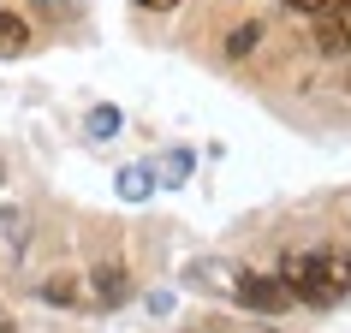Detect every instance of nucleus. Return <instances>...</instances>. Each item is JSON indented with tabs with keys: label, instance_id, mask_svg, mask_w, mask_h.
<instances>
[{
	"label": "nucleus",
	"instance_id": "nucleus-1",
	"mask_svg": "<svg viewBox=\"0 0 351 333\" xmlns=\"http://www.w3.org/2000/svg\"><path fill=\"white\" fill-rule=\"evenodd\" d=\"M280 280L292 286L304 304L328 310L351 292V250L346 244H322V250H304V256H286L280 262Z\"/></svg>",
	"mask_w": 351,
	"mask_h": 333
},
{
	"label": "nucleus",
	"instance_id": "nucleus-2",
	"mask_svg": "<svg viewBox=\"0 0 351 333\" xmlns=\"http://www.w3.org/2000/svg\"><path fill=\"white\" fill-rule=\"evenodd\" d=\"M244 304V310H256V315H286V304H292V286H286V280L280 274H262V268H244L239 274V292H232Z\"/></svg>",
	"mask_w": 351,
	"mask_h": 333
},
{
	"label": "nucleus",
	"instance_id": "nucleus-3",
	"mask_svg": "<svg viewBox=\"0 0 351 333\" xmlns=\"http://www.w3.org/2000/svg\"><path fill=\"white\" fill-rule=\"evenodd\" d=\"M84 286H90V304H95V310L125 304V292H131V280H125V268H119V262H101V268H90V274H84Z\"/></svg>",
	"mask_w": 351,
	"mask_h": 333
},
{
	"label": "nucleus",
	"instance_id": "nucleus-4",
	"mask_svg": "<svg viewBox=\"0 0 351 333\" xmlns=\"http://www.w3.org/2000/svg\"><path fill=\"white\" fill-rule=\"evenodd\" d=\"M239 274H244L239 262H191V268H185L191 286H203V292H221V297L239 292Z\"/></svg>",
	"mask_w": 351,
	"mask_h": 333
},
{
	"label": "nucleus",
	"instance_id": "nucleus-5",
	"mask_svg": "<svg viewBox=\"0 0 351 333\" xmlns=\"http://www.w3.org/2000/svg\"><path fill=\"white\" fill-rule=\"evenodd\" d=\"M315 48H322V54H351V30H346V18H339V12H315Z\"/></svg>",
	"mask_w": 351,
	"mask_h": 333
},
{
	"label": "nucleus",
	"instance_id": "nucleus-6",
	"mask_svg": "<svg viewBox=\"0 0 351 333\" xmlns=\"http://www.w3.org/2000/svg\"><path fill=\"white\" fill-rule=\"evenodd\" d=\"M30 54V24L19 12H0V60H19Z\"/></svg>",
	"mask_w": 351,
	"mask_h": 333
},
{
	"label": "nucleus",
	"instance_id": "nucleus-7",
	"mask_svg": "<svg viewBox=\"0 0 351 333\" xmlns=\"http://www.w3.org/2000/svg\"><path fill=\"white\" fill-rule=\"evenodd\" d=\"M113 190H119L125 203H143L149 190H155V166H119V179H113Z\"/></svg>",
	"mask_w": 351,
	"mask_h": 333
},
{
	"label": "nucleus",
	"instance_id": "nucleus-8",
	"mask_svg": "<svg viewBox=\"0 0 351 333\" xmlns=\"http://www.w3.org/2000/svg\"><path fill=\"white\" fill-rule=\"evenodd\" d=\"M42 297H48V304H90V286H84L77 274H54L48 286H42Z\"/></svg>",
	"mask_w": 351,
	"mask_h": 333
},
{
	"label": "nucleus",
	"instance_id": "nucleus-9",
	"mask_svg": "<svg viewBox=\"0 0 351 333\" xmlns=\"http://www.w3.org/2000/svg\"><path fill=\"white\" fill-rule=\"evenodd\" d=\"M90 137H95V143L119 137V108H108V101H101V108H90Z\"/></svg>",
	"mask_w": 351,
	"mask_h": 333
},
{
	"label": "nucleus",
	"instance_id": "nucleus-10",
	"mask_svg": "<svg viewBox=\"0 0 351 333\" xmlns=\"http://www.w3.org/2000/svg\"><path fill=\"white\" fill-rule=\"evenodd\" d=\"M262 42V24H239V30H232V36H226V54L239 60V54H250V48H256Z\"/></svg>",
	"mask_w": 351,
	"mask_h": 333
},
{
	"label": "nucleus",
	"instance_id": "nucleus-11",
	"mask_svg": "<svg viewBox=\"0 0 351 333\" xmlns=\"http://www.w3.org/2000/svg\"><path fill=\"white\" fill-rule=\"evenodd\" d=\"M0 232H6L12 244L24 238V214H19V208H0Z\"/></svg>",
	"mask_w": 351,
	"mask_h": 333
},
{
	"label": "nucleus",
	"instance_id": "nucleus-12",
	"mask_svg": "<svg viewBox=\"0 0 351 333\" xmlns=\"http://www.w3.org/2000/svg\"><path fill=\"white\" fill-rule=\"evenodd\" d=\"M280 6H292V12H304V18H315V12H333V0H280Z\"/></svg>",
	"mask_w": 351,
	"mask_h": 333
},
{
	"label": "nucleus",
	"instance_id": "nucleus-13",
	"mask_svg": "<svg viewBox=\"0 0 351 333\" xmlns=\"http://www.w3.org/2000/svg\"><path fill=\"white\" fill-rule=\"evenodd\" d=\"M167 166H173V173H167V185H179V179H191V155H173Z\"/></svg>",
	"mask_w": 351,
	"mask_h": 333
},
{
	"label": "nucleus",
	"instance_id": "nucleus-14",
	"mask_svg": "<svg viewBox=\"0 0 351 333\" xmlns=\"http://www.w3.org/2000/svg\"><path fill=\"white\" fill-rule=\"evenodd\" d=\"M137 6H149V12H173L179 0H137Z\"/></svg>",
	"mask_w": 351,
	"mask_h": 333
},
{
	"label": "nucleus",
	"instance_id": "nucleus-15",
	"mask_svg": "<svg viewBox=\"0 0 351 333\" xmlns=\"http://www.w3.org/2000/svg\"><path fill=\"white\" fill-rule=\"evenodd\" d=\"M232 333H274V328H262V321H239Z\"/></svg>",
	"mask_w": 351,
	"mask_h": 333
},
{
	"label": "nucleus",
	"instance_id": "nucleus-16",
	"mask_svg": "<svg viewBox=\"0 0 351 333\" xmlns=\"http://www.w3.org/2000/svg\"><path fill=\"white\" fill-rule=\"evenodd\" d=\"M333 12H339V18H346V30H351V0H333Z\"/></svg>",
	"mask_w": 351,
	"mask_h": 333
},
{
	"label": "nucleus",
	"instance_id": "nucleus-17",
	"mask_svg": "<svg viewBox=\"0 0 351 333\" xmlns=\"http://www.w3.org/2000/svg\"><path fill=\"white\" fill-rule=\"evenodd\" d=\"M0 333H19V328H12V315H6V310H0Z\"/></svg>",
	"mask_w": 351,
	"mask_h": 333
},
{
	"label": "nucleus",
	"instance_id": "nucleus-18",
	"mask_svg": "<svg viewBox=\"0 0 351 333\" xmlns=\"http://www.w3.org/2000/svg\"><path fill=\"white\" fill-rule=\"evenodd\" d=\"M36 6H60V0H36Z\"/></svg>",
	"mask_w": 351,
	"mask_h": 333
},
{
	"label": "nucleus",
	"instance_id": "nucleus-19",
	"mask_svg": "<svg viewBox=\"0 0 351 333\" xmlns=\"http://www.w3.org/2000/svg\"><path fill=\"white\" fill-rule=\"evenodd\" d=\"M346 90H351V72H346Z\"/></svg>",
	"mask_w": 351,
	"mask_h": 333
}]
</instances>
